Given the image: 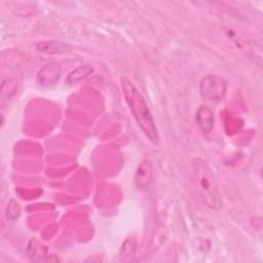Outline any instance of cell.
<instances>
[{
    "label": "cell",
    "mask_w": 263,
    "mask_h": 263,
    "mask_svg": "<svg viewBox=\"0 0 263 263\" xmlns=\"http://www.w3.org/2000/svg\"><path fill=\"white\" fill-rule=\"evenodd\" d=\"M120 85L125 102L138 125L153 144H158L157 127L145 99L127 77L120 78Z\"/></svg>",
    "instance_id": "6da1fadb"
},
{
    "label": "cell",
    "mask_w": 263,
    "mask_h": 263,
    "mask_svg": "<svg viewBox=\"0 0 263 263\" xmlns=\"http://www.w3.org/2000/svg\"><path fill=\"white\" fill-rule=\"evenodd\" d=\"M191 180L195 191L206 206L213 210L221 208L222 201L215 177L203 160L199 158L193 160Z\"/></svg>",
    "instance_id": "7a4b0ae2"
},
{
    "label": "cell",
    "mask_w": 263,
    "mask_h": 263,
    "mask_svg": "<svg viewBox=\"0 0 263 263\" xmlns=\"http://www.w3.org/2000/svg\"><path fill=\"white\" fill-rule=\"evenodd\" d=\"M227 90V83L224 78L217 75H209L202 78L199 84L200 96L212 102H220L224 99Z\"/></svg>",
    "instance_id": "3957f363"
},
{
    "label": "cell",
    "mask_w": 263,
    "mask_h": 263,
    "mask_svg": "<svg viewBox=\"0 0 263 263\" xmlns=\"http://www.w3.org/2000/svg\"><path fill=\"white\" fill-rule=\"evenodd\" d=\"M152 176H153V170H152L151 162L148 159L143 160L138 166V170L135 176V184L137 188L140 190L146 189L151 183Z\"/></svg>",
    "instance_id": "277c9868"
},
{
    "label": "cell",
    "mask_w": 263,
    "mask_h": 263,
    "mask_svg": "<svg viewBox=\"0 0 263 263\" xmlns=\"http://www.w3.org/2000/svg\"><path fill=\"white\" fill-rule=\"evenodd\" d=\"M61 75V68L58 64H49L44 66L37 75V80L41 85L48 86L54 84Z\"/></svg>",
    "instance_id": "5b68a950"
},
{
    "label": "cell",
    "mask_w": 263,
    "mask_h": 263,
    "mask_svg": "<svg viewBox=\"0 0 263 263\" xmlns=\"http://www.w3.org/2000/svg\"><path fill=\"white\" fill-rule=\"evenodd\" d=\"M196 122L203 134H210L214 126V113L211 108L201 106L196 112Z\"/></svg>",
    "instance_id": "8992f818"
},
{
    "label": "cell",
    "mask_w": 263,
    "mask_h": 263,
    "mask_svg": "<svg viewBox=\"0 0 263 263\" xmlns=\"http://www.w3.org/2000/svg\"><path fill=\"white\" fill-rule=\"evenodd\" d=\"M92 72V68L88 65H83V66H80L78 68H76L74 71H72L67 80L68 82L70 83H74V82H78L82 79H84L85 77H87L90 73Z\"/></svg>",
    "instance_id": "52a82bcc"
},
{
    "label": "cell",
    "mask_w": 263,
    "mask_h": 263,
    "mask_svg": "<svg viewBox=\"0 0 263 263\" xmlns=\"http://www.w3.org/2000/svg\"><path fill=\"white\" fill-rule=\"evenodd\" d=\"M46 45H48V47H45V46H41L38 44V48L39 50L41 51H44V52H61V51H64L66 46H63V47H59V45H62L63 43H59V42H44Z\"/></svg>",
    "instance_id": "ba28073f"
},
{
    "label": "cell",
    "mask_w": 263,
    "mask_h": 263,
    "mask_svg": "<svg viewBox=\"0 0 263 263\" xmlns=\"http://www.w3.org/2000/svg\"><path fill=\"white\" fill-rule=\"evenodd\" d=\"M20 215V208H18V203L11 200L7 206L6 210V217L9 220H14L18 217Z\"/></svg>",
    "instance_id": "9c48e42d"
}]
</instances>
